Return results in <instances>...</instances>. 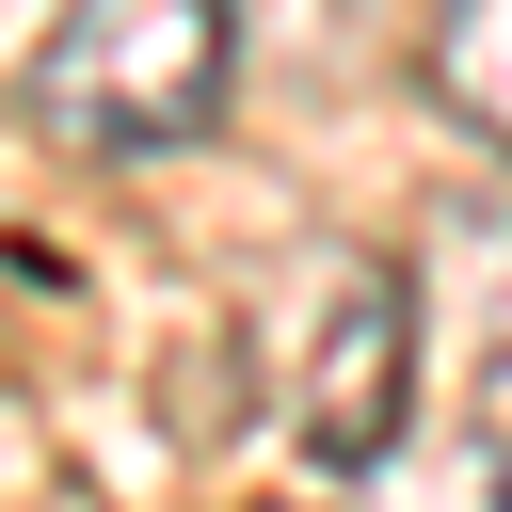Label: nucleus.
Masks as SVG:
<instances>
[{"label":"nucleus","instance_id":"nucleus-4","mask_svg":"<svg viewBox=\"0 0 512 512\" xmlns=\"http://www.w3.org/2000/svg\"><path fill=\"white\" fill-rule=\"evenodd\" d=\"M416 80H432V112L512 176V0H432V32H416Z\"/></svg>","mask_w":512,"mask_h":512},{"label":"nucleus","instance_id":"nucleus-2","mask_svg":"<svg viewBox=\"0 0 512 512\" xmlns=\"http://www.w3.org/2000/svg\"><path fill=\"white\" fill-rule=\"evenodd\" d=\"M416 368H432L416 272H400V256H320L304 352H288V432H304V464H320V480H368V464L416 432Z\"/></svg>","mask_w":512,"mask_h":512},{"label":"nucleus","instance_id":"nucleus-5","mask_svg":"<svg viewBox=\"0 0 512 512\" xmlns=\"http://www.w3.org/2000/svg\"><path fill=\"white\" fill-rule=\"evenodd\" d=\"M368 512H512V432L496 416H464V432H400L384 464H368Z\"/></svg>","mask_w":512,"mask_h":512},{"label":"nucleus","instance_id":"nucleus-6","mask_svg":"<svg viewBox=\"0 0 512 512\" xmlns=\"http://www.w3.org/2000/svg\"><path fill=\"white\" fill-rule=\"evenodd\" d=\"M272 512H320V496H272Z\"/></svg>","mask_w":512,"mask_h":512},{"label":"nucleus","instance_id":"nucleus-1","mask_svg":"<svg viewBox=\"0 0 512 512\" xmlns=\"http://www.w3.org/2000/svg\"><path fill=\"white\" fill-rule=\"evenodd\" d=\"M224 80H240V0H64L16 112L64 160H176L224 128Z\"/></svg>","mask_w":512,"mask_h":512},{"label":"nucleus","instance_id":"nucleus-3","mask_svg":"<svg viewBox=\"0 0 512 512\" xmlns=\"http://www.w3.org/2000/svg\"><path fill=\"white\" fill-rule=\"evenodd\" d=\"M416 336L432 368L512 432V208H432V256H416Z\"/></svg>","mask_w":512,"mask_h":512}]
</instances>
